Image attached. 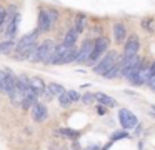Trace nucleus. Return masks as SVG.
<instances>
[{"mask_svg":"<svg viewBox=\"0 0 155 150\" xmlns=\"http://www.w3.org/2000/svg\"><path fill=\"white\" fill-rule=\"evenodd\" d=\"M122 62H124V58H118V62L115 63V65L112 67V68L108 70L107 73H105V75H104V78L114 80V78H117V77H120V68H122Z\"/></svg>","mask_w":155,"mask_h":150,"instance_id":"obj_18","label":"nucleus"},{"mask_svg":"<svg viewBox=\"0 0 155 150\" xmlns=\"http://www.w3.org/2000/svg\"><path fill=\"white\" fill-rule=\"evenodd\" d=\"M142 67V58L138 55L135 57H130V58H125L124 62H122V68H120V75L124 77V78L130 80L132 77L135 75V73L140 70Z\"/></svg>","mask_w":155,"mask_h":150,"instance_id":"obj_6","label":"nucleus"},{"mask_svg":"<svg viewBox=\"0 0 155 150\" xmlns=\"http://www.w3.org/2000/svg\"><path fill=\"white\" fill-rule=\"evenodd\" d=\"M108 45H110V40H108L107 37H98L94 42V50H92V55H90V58H88L87 65H95V63L107 53Z\"/></svg>","mask_w":155,"mask_h":150,"instance_id":"obj_5","label":"nucleus"},{"mask_svg":"<svg viewBox=\"0 0 155 150\" xmlns=\"http://www.w3.org/2000/svg\"><path fill=\"white\" fill-rule=\"evenodd\" d=\"M5 78H7V75H5V68L2 70L0 68V92L5 93Z\"/></svg>","mask_w":155,"mask_h":150,"instance_id":"obj_26","label":"nucleus"},{"mask_svg":"<svg viewBox=\"0 0 155 150\" xmlns=\"http://www.w3.org/2000/svg\"><path fill=\"white\" fill-rule=\"evenodd\" d=\"M92 50H94V40H85L82 43V47L77 50V58L75 62L77 63H87L88 58L92 55Z\"/></svg>","mask_w":155,"mask_h":150,"instance_id":"obj_10","label":"nucleus"},{"mask_svg":"<svg viewBox=\"0 0 155 150\" xmlns=\"http://www.w3.org/2000/svg\"><path fill=\"white\" fill-rule=\"evenodd\" d=\"M18 23H20V15L17 13L15 18L12 20L7 27H5V35H7V40H14L15 38V35H17V32H18Z\"/></svg>","mask_w":155,"mask_h":150,"instance_id":"obj_14","label":"nucleus"},{"mask_svg":"<svg viewBox=\"0 0 155 150\" xmlns=\"http://www.w3.org/2000/svg\"><path fill=\"white\" fill-rule=\"evenodd\" d=\"M57 98H58V103H60L62 107H68V105H72V100H70V97H68L67 90H65V92L62 93V95H58Z\"/></svg>","mask_w":155,"mask_h":150,"instance_id":"obj_24","label":"nucleus"},{"mask_svg":"<svg viewBox=\"0 0 155 150\" xmlns=\"http://www.w3.org/2000/svg\"><path fill=\"white\" fill-rule=\"evenodd\" d=\"M127 132H117V133H114L112 135V140H120V138H127Z\"/></svg>","mask_w":155,"mask_h":150,"instance_id":"obj_28","label":"nucleus"},{"mask_svg":"<svg viewBox=\"0 0 155 150\" xmlns=\"http://www.w3.org/2000/svg\"><path fill=\"white\" fill-rule=\"evenodd\" d=\"M114 38L117 43H124L125 38H127V27L124 25V23L117 22L114 25Z\"/></svg>","mask_w":155,"mask_h":150,"instance_id":"obj_15","label":"nucleus"},{"mask_svg":"<svg viewBox=\"0 0 155 150\" xmlns=\"http://www.w3.org/2000/svg\"><path fill=\"white\" fill-rule=\"evenodd\" d=\"M117 62H118V53L115 52V50H110V52H107V53H105V55L94 65V73L104 77L105 73H107Z\"/></svg>","mask_w":155,"mask_h":150,"instance_id":"obj_4","label":"nucleus"},{"mask_svg":"<svg viewBox=\"0 0 155 150\" xmlns=\"http://www.w3.org/2000/svg\"><path fill=\"white\" fill-rule=\"evenodd\" d=\"M142 27H145V28H147L148 32H152V30H153V27H152V18L143 20V22H142Z\"/></svg>","mask_w":155,"mask_h":150,"instance_id":"obj_29","label":"nucleus"},{"mask_svg":"<svg viewBox=\"0 0 155 150\" xmlns=\"http://www.w3.org/2000/svg\"><path fill=\"white\" fill-rule=\"evenodd\" d=\"M77 38H78L77 30H75V28H70L67 33H65V37H64V43H65L67 47H74L75 43H77Z\"/></svg>","mask_w":155,"mask_h":150,"instance_id":"obj_19","label":"nucleus"},{"mask_svg":"<svg viewBox=\"0 0 155 150\" xmlns=\"http://www.w3.org/2000/svg\"><path fill=\"white\" fill-rule=\"evenodd\" d=\"M150 75H152V73H150V65H143V63H142L140 70H138V72L135 73V75L128 80V82H130L132 85H135V87L147 85L148 80H150Z\"/></svg>","mask_w":155,"mask_h":150,"instance_id":"obj_9","label":"nucleus"},{"mask_svg":"<svg viewBox=\"0 0 155 150\" xmlns=\"http://www.w3.org/2000/svg\"><path fill=\"white\" fill-rule=\"evenodd\" d=\"M152 113L155 115V105H152Z\"/></svg>","mask_w":155,"mask_h":150,"instance_id":"obj_34","label":"nucleus"},{"mask_svg":"<svg viewBox=\"0 0 155 150\" xmlns=\"http://www.w3.org/2000/svg\"><path fill=\"white\" fill-rule=\"evenodd\" d=\"M64 92H65V88L60 85V83L52 82V83H48V85H47V93L50 97H58V95H62Z\"/></svg>","mask_w":155,"mask_h":150,"instance_id":"obj_20","label":"nucleus"},{"mask_svg":"<svg viewBox=\"0 0 155 150\" xmlns=\"http://www.w3.org/2000/svg\"><path fill=\"white\" fill-rule=\"evenodd\" d=\"M37 23H38V32H48V30L52 28L54 22H52V18H50V15H48L47 8L38 12V20H37Z\"/></svg>","mask_w":155,"mask_h":150,"instance_id":"obj_12","label":"nucleus"},{"mask_svg":"<svg viewBox=\"0 0 155 150\" xmlns=\"http://www.w3.org/2000/svg\"><path fill=\"white\" fill-rule=\"evenodd\" d=\"M138 50H140V40H138V37L130 35L128 40L125 42V45H124V55H122V58L125 60V58L138 55Z\"/></svg>","mask_w":155,"mask_h":150,"instance_id":"obj_8","label":"nucleus"},{"mask_svg":"<svg viewBox=\"0 0 155 150\" xmlns=\"http://www.w3.org/2000/svg\"><path fill=\"white\" fill-rule=\"evenodd\" d=\"M37 42H38V30L25 33V35L15 43V55H17V60H24L25 57H27V53L37 45Z\"/></svg>","mask_w":155,"mask_h":150,"instance_id":"obj_3","label":"nucleus"},{"mask_svg":"<svg viewBox=\"0 0 155 150\" xmlns=\"http://www.w3.org/2000/svg\"><path fill=\"white\" fill-rule=\"evenodd\" d=\"M80 100L85 103V105H90V103H94V102H95V93L87 92V93H84V95L80 97Z\"/></svg>","mask_w":155,"mask_h":150,"instance_id":"obj_25","label":"nucleus"},{"mask_svg":"<svg viewBox=\"0 0 155 150\" xmlns=\"http://www.w3.org/2000/svg\"><path fill=\"white\" fill-rule=\"evenodd\" d=\"M37 97L38 95L32 88H27V90H25V95H24V100H22V108H24V110L32 108V107L37 103Z\"/></svg>","mask_w":155,"mask_h":150,"instance_id":"obj_13","label":"nucleus"},{"mask_svg":"<svg viewBox=\"0 0 155 150\" xmlns=\"http://www.w3.org/2000/svg\"><path fill=\"white\" fill-rule=\"evenodd\" d=\"M97 113H98V115H105V113H107V107L98 105V107H97Z\"/></svg>","mask_w":155,"mask_h":150,"instance_id":"obj_31","label":"nucleus"},{"mask_svg":"<svg viewBox=\"0 0 155 150\" xmlns=\"http://www.w3.org/2000/svg\"><path fill=\"white\" fill-rule=\"evenodd\" d=\"M148 87L155 92V77H150V80H148Z\"/></svg>","mask_w":155,"mask_h":150,"instance_id":"obj_32","label":"nucleus"},{"mask_svg":"<svg viewBox=\"0 0 155 150\" xmlns=\"http://www.w3.org/2000/svg\"><path fill=\"white\" fill-rule=\"evenodd\" d=\"M95 100H97L100 105H104V107H117L115 98H112L110 95H107V93H104V92L95 93Z\"/></svg>","mask_w":155,"mask_h":150,"instance_id":"obj_17","label":"nucleus"},{"mask_svg":"<svg viewBox=\"0 0 155 150\" xmlns=\"http://www.w3.org/2000/svg\"><path fill=\"white\" fill-rule=\"evenodd\" d=\"M150 73H152L150 77H155V62H153V63H152V65H150Z\"/></svg>","mask_w":155,"mask_h":150,"instance_id":"obj_33","label":"nucleus"},{"mask_svg":"<svg viewBox=\"0 0 155 150\" xmlns=\"http://www.w3.org/2000/svg\"><path fill=\"white\" fill-rule=\"evenodd\" d=\"M30 88L34 90L37 95H42V93L47 92V85H45V82L40 77H32L30 78Z\"/></svg>","mask_w":155,"mask_h":150,"instance_id":"obj_16","label":"nucleus"},{"mask_svg":"<svg viewBox=\"0 0 155 150\" xmlns=\"http://www.w3.org/2000/svg\"><path fill=\"white\" fill-rule=\"evenodd\" d=\"M4 20H5V8L0 5V28L4 27Z\"/></svg>","mask_w":155,"mask_h":150,"instance_id":"obj_30","label":"nucleus"},{"mask_svg":"<svg viewBox=\"0 0 155 150\" xmlns=\"http://www.w3.org/2000/svg\"><path fill=\"white\" fill-rule=\"evenodd\" d=\"M118 120H120L122 128H125V130H132L138 125V118L135 117V113L130 112L128 108H120V112H118Z\"/></svg>","mask_w":155,"mask_h":150,"instance_id":"obj_7","label":"nucleus"},{"mask_svg":"<svg viewBox=\"0 0 155 150\" xmlns=\"http://www.w3.org/2000/svg\"><path fill=\"white\" fill-rule=\"evenodd\" d=\"M30 113H32V118L35 120V122H44V120H47L48 117V112H47V107L44 105V103L37 102L34 107L30 108Z\"/></svg>","mask_w":155,"mask_h":150,"instance_id":"obj_11","label":"nucleus"},{"mask_svg":"<svg viewBox=\"0 0 155 150\" xmlns=\"http://www.w3.org/2000/svg\"><path fill=\"white\" fill-rule=\"evenodd\" d=\"M75 58H77V47H67L65 43H60L55 47L48 63L50 65H65V63L75 62Z\"/></svg>","mask_w":155,"mask_h":150,"instance_id":"obj_2","label":"nucleus"},{"mask_svg":"<svg viewBox=\"0 0 155 150\" xmlns=\"http://www.w3.org/2000/svg\"><path fill=\"white\" fill-rule=\"evenodd\" d=\"M67 93H68V97H70V100H72V103L74 102H78L80 100V93L77 92V90H67Z\"/></svg>","mask_w":155,"mask_h":150,"instance_id":"obj_27","label":"nucleus"},{"mask_svg":"<svg viewBox=\"0 0 155 150\" xmlns=\"http://www.w3.org/2000/svg\"><path fill=\"white\" fill-rule=\"evenodd\" d=\"M85 23H87V17H85L84 13H78L77 20H75V27H74V28L77 30V33H82L85 30Z\"/></svg>","mask_w":155,"mask_h":150,"instance_id":"obj_22","label":"nucleus"},{"mask_svg":"<svg viewBox=\"0 0 155 150\" xmlns=\"http://www.w3.org/2000/svg\"><path fill=\"white\" fill-rule=\"evenodd\" d=\"M15 50V42L14 40H4L0 42V55H8Z\"/></svg>","mask_w":155,"mask_h":150,"instance_id":"obj_21","label":"nucleus"},{"mask_svg":"<svg viewBox=\"0 0 155 150\" xmlns=\"http://www.w3.org/2000/svg\"><path fill=\"white\" fill-rule=\"evenodd\" d=\"M57 133L58 135H64V137H68V138H77V137L80 135V132H77V130H70V128H58Z\"/></svg>","mask_w":155,"mask_h":150,"instance_id":"obj_23","label":"nucleus"},{"mask_svg":"<svg viewBox=\"0 0 155 150\" xmlns=\"http://www.w3.org/2000/svg\"><path fill=\"white\" fill-rule=\"evenodd\" d=\"M55 43L52 40H44L42 43H37L30 52L27 53L25 58L30 60V62H35V63H48V60L52 58V53L55 50Z\"/></svg>","mask_w":155,"mask_h":150,"instance_id":"obj_1","label":"nucleus"}]
</instances>
